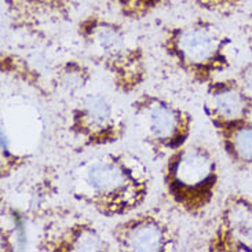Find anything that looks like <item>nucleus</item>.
Here are the masks:
<instances>
[{
  "label": "nucleus",
  "mask_w": 252,
  "mask_h": 252,
  "mask_svg": "<svg viewBox=\"0 0 252 252\" xmlns=\"http://www.w3.org/2000/svg\"><path fill=\"white\" fill-rule=\"evenodd\" d=\"M44 122L39 109L21 95L6 96L1 105L0 171L8 179L31 161L40 148Z\"/></svg>",
  "instance_id": "obj_5"
},
{
  "label": "nucleus",
  "mask_w": 252,
  "mask_h": 252,
  "mask_svg": "<svg viewBox=\"0 0 252 252\" xmlns=\"http://www.w3.org/2000/svg\"><path fill=\"white\" fill-rule=\"evenodd\" d=\"M116 7L117 13L129 21H142L158 7L163 0H108Z\"/></svg>",
  "instance_id": "obj_14"
},
{
  "label": "nucleus",
  "mask_w": 252,
  "mask_h": 252,
  "mask_svg": "<svg viewBox=\"0 0 252 252\" xmlns=\"http://www.w3.org/2000/svg\"><path fill=\"white\" fill-rule=\"evenodd\" d=\"M77 34L90 58L108 75L117 93L128 95L139 90L148 76L146 58L123 24L91 13L79 21Z\"/></svg>",
  "instance_id": "obj_2"
},
{
  "label": "nucleus",
  "mask_w": 252,
  "mask_h": 252,
  "mask_svg": "<svg viewBox=\"0 0 252 252\" xmlns=\"http://www.w3.org/2000/svg\"><path fill=\"white\" fill-rule=\"evenodd\" d=\"M93 79L90 69L82 62L70 60L61 63L55 70L53 86L60 95L77 99Z\"/></svg>",
  "instance_id": "obj_13"
},
{
  "label": "nucleus",
  "mask_w": 252,
  "mask_h": 252,
  "mask_svg": "<svg viewBox=\"0 0 252 252\" xmlns=\"http://www.w3.org/2000/svg\"><path fill=\"white\" fill-rule=\"evenodd\" d=\"M229 43L214 22L197 18L167 28L161 47L190 80L208 84L229 66L226 54Z\"/></svg>",
  "instance_id": "obj_3"
},
{
  "label": "nucleus",
  "mask_w": 252,
  "mask_h": 252,
  "mask_svg": "<svg viewBox=\"0 0 252 252\" xmlns=\"http://www.w3.org/2000/svg\"><path fill=\"white\" fill-rule=\"evenodd\" d=\"M241 86L234 80H211L207 84L204 112L210 122L244 120L250 110Z\"/></svg>",
  "instance_id": "obj_11"
},
{
  "label": "nucleus",
  "mask_w": 252,
  "mask_h": 252,
  "mask_svg": "<svg viewBox=\"0 0 252 252\" xmlns=\"http://www.w3.org/2000/svg\"><path fill=\"white\" fill-rule=\"evenodd\" d=\"M37 250L46 252L110 251L112 246L94 223L83 219L47 226L37 243Z\"/></svg>",
  "instance_id": "obj_10"
},
{
  "label": "nucleus",
  "mask_w": 252,
  "mask_h": 252,
  "mask_svg": "<svg viewBox=\"0 0 252 252\" xmlns=\"http://www.w3.org/2000/svg\"><path fill=\"white\" fill-rule=\"evenodd\" d=\"M112 237L120 251L168 252L179 244L177 227L158 211H146L119 222Z\"/></svg>",
  "instance_id": "obj_8"
},
{
  "label": "nucleus",
  "mask_w": 252,
  "mask_h": 252,
  "mask_svg": "<svg viewBox=\"0 0 252 252\" xmlns=\"http://www.w3.org/2000/svg\"><path fill=\"white\" fill-rule=\"evenodd\" d=\"M198 8L212 14H229L241 3V0H193Z\"/></svg>",
  "instance_id": "obj_15"
},
{
  "label": "nucleus",
  "mask_w": 252,
  "mask_h": 252,
  "mask_svg": "<svg viewBox=\"0 0 252 252\" xmlns=\"http://www.w3.org/2000/svg\"><path fill=\"white\" fill-rule=\"evenodd\" d=\"M10 27L17 32L41 34L73 20L76 0H3Z\"/></svg>",
  "instance_id": "obj_9"
},
{
  "label": "nucleus",
  "mask_w": 252,
  "mask_h": 252,
  "mask_svg": "<svg viewBox=\"0 0 252 252\" xmlns=\"http://www.w3.org/2000/svg\"><path fill=\"white\" fill-rule=\"evenodd\" d=\"M227 156L233 161L252 164V124L244 120L212 122Z\"/></svg>",
  "instance_id": "obj_12"
},
{
  "label": "nucleus",
  "mask_w": 252,
  "mask_h": 252,
  "mask_svg": "<svg viewBox=\"0 0 252 252\" xmlns=\"http://www.w3.org/2000/svg\"><path fill=\"white\" fill-rule=\"evenodd\" d=\"M135 129L156 157L170 155L189 141L193 117L175 103L155 94H141L131 102Z\"/></svg>",
  "instance_id": "obj_6"
},
{
  "label": "nucleus",
  "mask_w": 252,
  "mask_h": 252,
  "mask_svg": "<svg viewBox=\"0 0 252 252\" xmlns=\"http://www.w3.org/2000/svg\"><path fill=\"white\" fill-rule=\"evenodd\" d=\"M150 188L149 168L127 152L98 153L77 164L70 175L72 197L105 218L136 211Z\"/></svg>",
  "instance_id": "obj_1"
},
{
  "label": "nucleus",
  "mask_w": 252,
  "mask_h": 252,
  "mask_svg": "<svg viewBox=\"0 0 252 252\" xmlns=\"http://www.w3.org/2000/svg\"><path fill=\"white\" fill-rule=\"evenodd\" d=\"M240 86L247 96V101L252 108V63L243 69V72L240 73Z\"/></svg>",
  "instance_id": "obj_16"
},
{
  "label": "nucleus",
  "mask_w": 252,
  "mask_h": 252,
  "mask_svg": "<svg viewBox=\"0 0 252 252\" xmlns=\"http://www.w3.org/2000/svg\"><path fill=\"white\" fill-rule=\"evenodd\" d=\"M69 132L84 148L109 146L123 139L127 122L123 110L108 94L86 93L70 109Z\"/></svg>",
  "instance_id": "obj_7"
},
{
  "label": "nucleus",
  "mask_w": 252,
  "mask_h": 252,
  "mask_svg": "<svg viewBox=\"0 0 252 252\" xmlns=\"http://www.w3.org/2000/svg\"><path fill=\"white\" fill-rule=\"evenodd\" d=\"M217 158L200 143L184 145L168 155L163 184L167 196L181 211L198 217L210 207L218 188Z\"/></svg>",
  "instance_id": "obj_4"
}]
</instances>
